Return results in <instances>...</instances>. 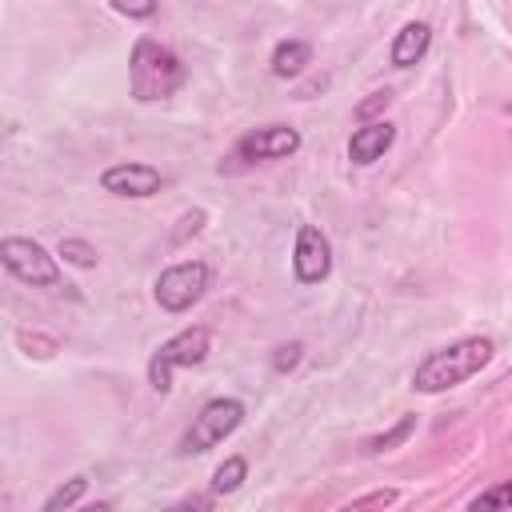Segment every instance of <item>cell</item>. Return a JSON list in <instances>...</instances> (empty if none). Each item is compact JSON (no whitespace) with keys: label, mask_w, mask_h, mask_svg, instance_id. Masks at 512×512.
I'll return each instance as SVG.
<instances>
[{"label":"cell","mask_w":512,"mask_h":512,"mask_svg":"<svg viewBox=\"0 0 512 512\" xmlns=\"http://www.w3.org/2000/svg\"><path fill=\"white\" fill-rule=\"evenodd\" d=\"M492 352H496V344H492L488 336H464V340H452L448 348H436V352H428V356L416 364V372H412V388H416V392H428V396L448 392V388L472 380V376L492 360Z\"/></svg>","instance_id":"1"},{"label":"cell","mask_w":512,"mask_h":512,"mask_svg":"<svg viewBox=\"0 0 512 512\" xmlns=\"http://www.w3.org/2000/svg\"><path fill=\"white\" fill-rule=\"evenodd\" d=\"M188 80V68L180 64V56L152 40V36H140L132 44V56H128V84H132V96L140 104H156V100H168L184 88Z\"/></svg>","instance_id":"2"},{"label":"cell","mask_w":512,"mask_h":512,"mask_svg":"<svg viewBox=\"0 0 512 512\" xmlns=\"http://www.w3.org/2000/svg\"><path fill=\"white\" fill-rule=\"evenodd\" d=\"M208 348H212V332H208L204 324L180 328L176 336H168V340L152 352V360H148V384H152L156 392H168V388H172V372H176V368H196V364H204Z\"/></svg>","instance_id":"3"},{"label":"cell","mask_w":512,"mask_h":512,"mask_svg":"<svg viewBox=\"0 0 512 512\" xmlns=\"http://www.w3.org/2000/svg\"><path fill=\"white\" fill-rule=\"evenodd\" d=\"M240 424H244V404H240L236 396H216V400H208V404L192 416L188 432L180 436V452H184V456H200V452L224 444Z\"/></svg>","instance_id":"4"},{"label":"cell","mask_w":512,"mask_h":512,"mask_svg":"<svg viewBox=\"0 0 512 512\" xmlns=\"http://www.w3.org/2000/svg\"><path fill=\"white\" fill-rule=\"evenodd\" d=\"M300 132L292 128V124H264V128H252V132H244L236 144H232V152H228V160L220 164V168H244V164H264V160H284V156H292V152H300Z\"/></svg>","instance_id":"5"},{"label":"cell","mask_w":512,"mask_h":512,"mask_svg":"<svg viewBox=\"0 0 512 512\" xmlns=\"http://www.w3.org/2000/svg\"><path fill=\"white\" fill-rule=\"evenodd\" d=\"M0 260H4V268H8L16 280H24V284H32V288H60V284H64V272H60L56 256H48L44 244H36V240L4 236V240H0Z\"/></svg>","instance_id":"6"},{"label":"cell","mask_w":512,"mask_h":512,"mask_svg":"<svg viewBox=\"0 0 512 512\" xmlns=\"http://www.w3.org/2000/svg\"><path fill=\"white\" fill-rule=\"evenodd\" d=\"M212 284V268L204 260H180L172 268H164L152 284V296L164 312H188Z\"/></svg>","instance_id":"7"},{"label":"cell","mask_w":512,"mask_h":512,"mask_svg":"<svg viewBox=\"0 0 512 512\" xmlns=\"http://www.w3.org/2000/svg\"><path fill=\"white\" fill-rule=\"evenodd\" d=\"M292 272L300 284H320L332 272V244L316 224H300L292 244Z\"/></svg>","instance_id":"8"},{"label":"cell","mask_w":512,"mask_h":512,"mask_svg":"<svg viewBox=\"0 0 512 512\" xmlns=\"http://www.w3.org/2000/svg\"><path fill=\"white\" fill-rule=\"evenodd\" d=\"M160 184H164L160 168H152V164H136V160H128V164H112V168L100 172V188L112 192V196L148 200V196L160 192Z\"/></svg>","instance_id":"9"},{"label":"cell","mask_w":512,"mask_h":512,"mask_svg":"<svg viewBox=\"0 0 512 512\" xmlns=\"http://www.w3.org/2000/svg\"><path fill=\"white\" fill-rule=\"evenodd\" d=\"M392 140H396V128H392L388 120H368V124H360V128L352 132V140H348V160H352V164H376V160L392 148Z\"/></svg>","instance_id":"10"},{"label":"cell","mask_w":512,"mask_h":512,"mask_svg":"<svg viewBox=\"0 0 512 512\" xmlns=\"http://www.w3.org/2000/svg\"><path fill=\"white\" fill-rule=\"evenodd\" d=\"M428 44H432V28H428L424 20H408V24L392 36L388 60H392L396 68H412V64H420V60H424Z\"/></svg>","instance_id":"11"},{"label":"cell","mask_w":512,"mask_h":512,"mask_svg":"<svg viewBox=\"0 0 512 512\" xmlns=\"http://www.w3.org/2000/svg\"><path fill=\"white\" fill-rule=\"evenodd\" d=\"M308 64H312V44L308 40H280L272 48V76H280V80L300 76Z\"/></svg>","instance_id":"12"},{"label":"cell","mask_w":512,"mask_h":512,"mask_svg":"<svg viewBox=\"0 0 512 512\" xmlns=\"http://www.w3.org/2000/svg\"><path fill=\"white\" fill-rule=\"evenodd\" d=\"M412 432H416V416L408 412V416H400V420H396V424H392L388 432L372 436V440L364 444V452H372V456H380V452H392V448H400V444H404V440H408Z\"/></svg>","instance_id":"13"},{"label":"cell","mask_w":512,"mask_h":512,"mask_svg":"<svg viewBox=\"0 0 512 512\" xmlns=\"http://www.w3.org/2000/svg\"><path fill=\"white\" fill-rule=\"evenodd\" d=\"M244 476H248V460H244V456H228V460L212 472V492H216V496H228V492H236V488L244 484Z\"/></svg>","instance_id":"14"},{"label":"cell","mask_w":512,"mask_h":512,"mask_svg":"<svg viewBox=\"0 0 512 512\" xmlns=\"http://www.w3.org/2000/svg\"><path fill=\"white\" fill-rule=\"evenodd\" d=\"M56 252H60L64 264H72V268H96V260H100L96 248H92L88 240H80V236H64Z\"/></svg>","instance_id":"15"},{"label":"cell","mask_w":512,"mask_h":512,"mask_svg":"<svg viewBox=\"0 0 512 512\" xmlns=\"http://www.w3.org/2000/svg\"><path fill=\"white\" fill-rule=\"evenodd\" d=\"M84 492H88V480L84 476H72L68 484H60L48 500H44V512H60V508H76L80 500H84Z\"/></svg>","instance_id":"16"},{"label":"cell","mask_w":512,"mask_h":512,"mask_svg":"<svg viewBox=\"0 0 512 512\" xmlns=\"http://www.w3.org/2000/svg\"><path fill=\"white\" fill-rule=\"evenodd\" d=\"M388 104H392V92H388V88H380V92H368V96L352 108V116H356L360 124H368V120H380V116L388 112Z\"/></svg>","instance_id":"17"},{"label":"cell","mask_w":512,"mask_h":512,"mask_svg":"<svg viewBox=\"0 0 512 512\" xmlns=\"http://www.w3.org/2000/svg\"><path fill=\"white\" fill-rule=\"evenodd\" d=\"M512 504V480H504V484H496V488H488V492H480L476 500H472V508L480 512V508H508Z\"/></svg>","instance_id":"18"},{"label":"cell","mask_w":512,"mask_h":512,"mask_svg":"<svg viewBox=\"0 0 512 512\" xmlns=\"http://www.w3.org/2000/svg\"><path fill=\"white\" fill-rule=\"evenodd\" d=\"M120 16H128V20H148V16H156V8H160V0H108Z\"/></svg>","instance_id":"19"},{"label":"cell","mask_w":512,"mask_h":512,"mask_svg":"<svg viewBox=\"0 0 512 512\" xmlns=\"http://www.w3.org/2000/svg\"><path fill=\"white\" fill-rule=\"evenodd\" d=\"M16 340H20V348H28V356H36V360H48V356L56 352V340H52V336H40V332H20Z\"/></svg>","instance_id":"20"},{"label":"cell","mask_w":512,"mask_h":512,"mask_svg":"<svg viewBox=\"0 0 512 512\" xmlns=\"http://www.w3.org/2000/svg\"><path fill=\"white\" fill-rule=\"evenodd\" d=\"M300 356H304V344H300V340L280 344V348L272 352V368H276V372H292V368L300 364Z\"/></svg>","instance_id":"21"},{"label":"cell","mask_w":512,"mask_h":512,"mask_svg":"<svg viewBox=\"0 0 512 512\" xmlns=\"http://www.w3.org/2000/svg\"><path fill=\"white\" fill-rule=\"evenodd\" d=\"M392 500H396L392 488H376V492H368V496H356L348 508H384V504H392Z\"/></svg>","instance_id":"22"},{"label":"cell","mask_w":512,"mask_h":512,"mask_svg":"<svg viewBox=\"0 0 512 512\" xmlns=\"http://www.w3.org/2000/svg\"><path fill=\"white\" fill-rule=\"evenodd\" d=\"M200 228H204V212H200V208H196V212H188V216H184V220H180V228H176V232H172V240H176V244H180V240H188V236H196V232H200Z\"/></svg>","instance_id":"23"},{"label":"cell","mask_w":512,"mask_h":512,"mask_svg":"<svg viewBox=\"0 0 512 512\" xmlns=\"http://www.w3.org/2000/svg\"><path fill=\"white\" fill-rule=\"evenodd\" d=\"M212 496H184V500H176V508H212Z\"/></svg>","instance_id":"24"}]
</instances>
